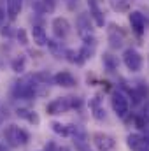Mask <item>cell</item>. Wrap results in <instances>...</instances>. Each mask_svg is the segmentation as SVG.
<instances>
[{
    "mask_svg": "<svg viewBox=\"0 0 149 151\" xmlns=\"http://www.w3.org/2000/svg\"><path fill=\"white\" fill-rule=\"evenodd\" d=\"M81 99L77 97H60V99H54L51 100L47 106H46V111L51 116H56V114H63L70 109H79L81 107Z\"/></svg>",
    "mask_w": 149,
    "mask_h": 151,
    "instance_id": "1",
    "label": "cell"
},
{
    "mask_svg": "<svg viewBox=\"0 0 149 151\" xmlns=\"http://www.w3.org/2000/svg\"><path fill=\"white\" fill-rule=\"evenodd\" d=\"M4 135H5L7 142H9L12 148L25 146V144L28 142V139H30L28 132H27V130H23V128H19V127H16V125H9V127L5 128Z\"/></svg>",
    "mask_w": 149,
    "mask_h": 151,
    "instance_id": "2",
    "label": "cell"
},
{
    "mask_svg": "<svg viewBox=\"0 0 149 151\" xmlns=\"http://www.w3.org/2000/svg\"><path fill=\"white\" fill-rule=\"evenodd\" d=\"M77 34L84 42H95V30L91 25V16L90 14H79L77 16Z\"/></svg>",
    "mask_w": 149,
    "mask_h": 151,
    "instance_id": "3",
    "label": "cell"
},
{
    "mask_svg": "<svg viewBox=\"0 0 149 151\" xmlns=\"http://www.w3.org/2000/svg\"><path fill=\"white\" fill-rule=\"evenodd\" d=\"M123 63L126 65L128 70L139 72V70L142 69V56H140V53L135 51V49H126V51L123 53Z\"/></svg>",
    "mask_w": 149,
    "mask_h": 151,
    "instance_id": "4",
    "label": "cell"
},
{
    "mask_svg": "<svg viewBox=\"0 0 149 151\" xmlns=\"http://www.w3.org/2000/svg\"><path fill=\"white\" fill-rule=\"evenodd\" d=\"M111 104H112V109H114V113L117 114L119 118H125L128 111H130V102H128V99L121 93V91H116V93H112V99H111Z\"/></svg>",
    "mask_w": 149,
    "mask_h": 151,
    "instance_id": "5",
    "label": "cell"
},
{
    "mask_svg": "<svg viewBox=\"0 0 149 151\" xmlns=\"http://www.w3.org/2000/svg\"><path fill=\"white\" fill-rule=\"evenodd\" d=\"M91 139H93V144H95V148L98 151H111L116 146L114 137L107 135V134H102V132H95L91 135Z\"/></svg>",
    "mask_w": 149,
    "mask_h": 151,
    "instance_id": "6",
    "label": "cell"
},
{
    "mask_svg": "<svg viewBox=\"0 0 149 151\" xmlns=\"http://www.w3.org/2000/svg\"><path fill=\"white\" fill-rule=\"evenodd\" d=\"M51 27H53V34L56 39H65L70 32V23L67 18H54Z\"/></svg>",
    "mask_w": 149,
    "mask_h": 151,
    "instance_id": "7",
    "label": "cell"
},
{
    "mask_svg": "<svg viewBox=\"0 0 149 151\" xmlns=\"http://www.w3.org/2000/svg\"><path fill=\"white\" fill-rule=\"evenodd\" d=\"M51 128H53L54 134H58L62 137H69V135L74 137L75 134H79V128L75 125H65V123H60V121H53L51 123Z\"/></svg>",
    "mask_w": 149,
    "mask_h": 151,
    "instance_id": "8",
    "label": "cell"
},
{
    "mask_svg": "<svg viewBox=\"0 0 149 151\" xmlns=\"http://www.w3.org/2000/svg\"><path fill=\"white\" fill-rule=\"evenodd\" d=\"M53 81H54V84H58L62 88H74L75 84H77V79L70 72H67V70H62V72L54 74Z\"/></svg>",
    "mask_w": 149,
    "mask_h": 151,
    "instance_id": "9",
    "label": "cell"
},
{
    "mask_svg": "<svg viewBox=\"0 0 149 151\" xmlns=\"http://www.w3.org/2000/svg\"><path fill=\"white\" fill-rule=\"evenodd\" d=\"M130 25H132V28H133V32L137 35L144 34V28H146V18H144V14L139 12V11H132L130 12Z\"/></svg>",
    "mask_w": 149,
    "mask_h": 151,
    "instance_id": "10",
    "label": "cell"
},
{
    "mask_svg": "<svg viewBox=\"0 0 149 151\" xmlns=\"http://www.w3.org/2000/svg\"><path fill=\"white\" fill-rule=\"evenodd\" d=\"M126 146L132 151H142L144 148H148V142L144 141L142 135H139V134H130V135L126 137Z\"/></svg>",
    "mask_w": 149,
    "mask_h": 151,
    "instance_id": "11",
    "label": "cell"
},
{
    "mask_svg": "<svg viewBox=\"0 0 149 151\" xmlns=\"http://www.w3.org/2000/svg\"><path fill=\"white\" fill-rule=\"evenodd\" d=\"M32 39H34V44L39 46V47H42V46H46V44L49 42L46 30H44L40 25H34V27H32Z\"/></svg>",
    "mask_w": 149,
    "mask_h": 151,
    "instance_id": "12",
    "label": "cell"
},
{
    "mask_svg": "<svg viewBox=\"0 0 149 151\" xmlns=\"http://www.w3.org/2000/svg\"><path fill=\"white\" fill-rule=\"evenodd\" d=\"M88 7H90V11H91V18L95 19V23H97L98 27H104L105 19H104V16H102V11H100L97 0H88Z\"/></svg>",
    "mask_w": 149,
    "mask_h": 151,
    "instance_id": "13",
    "label": "cell"
},
{
    "mask_svg": "<svg viewBox=\"0 0 149 151\" xmlns=\"http://www.w3.org/2000/svg\"><path fill=\"white\" fill-rule=\"evenodd\" d=\"M21 7H23L21 0H7V16L11 21L18 18V14L21 12Z\"/></svg>",
    "mask_w": 149,
    "mask_h": 151,
    "instance_id": "14",
    "label": "cell"
},
{
    "mask_svg": "<svg viewBox=\"0 0 149 151\" xmlns=\"http://www.w3.org/2000/svg\"><path fill=\"white\" fill-rule=\"evenodd\" d=\"M34 9H35L37 12H42V14L53 12L54 2H53V0H35V2H34Z\"/></svg>",
    "mask_w": 149,
    "mask_h": 151,
    "instance_id": "15",
    "label": "cell"
},
{
    "mask_svg": "<svg viewBox=\"0 0 149 151\" xmlns=\"http://www.w3.org/2000/svg\"><path fill=\"white\" fill-rule=\"evenodd\" d=\"M16 114L19 116V118H23V119H27L28 123H32V125H35L37 127L39 123H40V118L37 116V113H34V111H28V109H18Z\"/></svg>",
    "mask_w": 149,
    "mask_h": 151,
    "instance_id": "16",
    "label": "cell"
},
{
    "mask_svg": "<svg viewBox=\"0 0 149 151\" xmlns=\"http://www.w3.org/2000/svg\"><path fill=\"white\" fill-rule=\"evenodd\" d=\"M11 67H12V70H14L16 74H21V72L25 70V67H27V58H25V55H19V56H16V58L12 60Z\"/></svg>",
    "mask_w": 149,
    "mask_h": 151,
    "instance_id": "17",
    "label": "cell"
},
{
    "mask_svg": "<svg viewBox=\"0 0 149 151\" xmlns=\"http://www.w3.org/2000/svg\"><path fill=\"white\" fill-rule=\"evenodd\" d=\"M132 2H133V0H114V2H112V7H114L116 11H119V12H126V11H130Z\"/></svg>",
    "mask_w": 149,
    "mask_h": 151,
    "instance_id": "18",
    "label": "cell"
},
{
    "mask_svg": "<svg viewBox=\"0 0 149 151\" xmlns=\"http://www.w3.org/2000/svg\"><path fill=\"white\" fill-rule=\"evenodd\" d=\"M98 104H100V99H98V97H95V99H93V102H91V109H93V116H95L97 119H102V118L105 116V111H104Z\"/></svg>",
    "mask_w": 149,
    "mask_h": 151,
    "instance_id": "19",
    "label": "cell"
},
{
    "mask_svg": "<svg viewBox=\"0 0 149 151\" xmlns=\"http://www.w3.org/2000/svg\"><path fill=\"white\" fill-rule=\"evenodd\" d=\"M16 35H18V40H19V42H21L23 46H25V44H28V39H27V32H25L23 28H19Z\"/></svg>",
    "mask_w": 149,
    "mask_h": 151,
    "instance_id": "20",
    "label": "cell"
},
{
    "mask_svg": "<svg viewBox=\"0 0 149 151\" xmlns=\"http://www.w3.org/2000/svg\"><path fill=\"white\" fill-rule=\"evenodd\" d=\"M104 62H105V65H107L109 70H112V69L116 67V62H114V58H112L111 55H105V56H104Z\"/></svg>",
    "mask_w": 149,
    "mask_h": 151,
    "instance_id": "21",
    "label": "cell"
},
{
    "mask_svg": "<svg viewBox=\"0 0 149 151\" xmlns=\"http://www.w3.org/2000/svg\"><path fill=\"white\" fill-rule=\"evenodd\" d=\"M144 141H146V142H148V144H149V130H148V132H146V135H144Z\"/></svg>",
    "mask_w": 149,
    "mask_h": 151,
    "instance_id": "22",
    "label": "cell"
},
{
    "mask_svg": "<svg viewBox=\"0 0 149 151\" xmlns=\"http://www.w3.org/2000/svg\"><path fill=\"white\" fill-rule=\"evenodd\" d=\"M0 151H7V150H5V144H4L2 141H0Z\"/></svg>",
    "mask_w": 149,
    "mask_h": 151,
    "instance_id": "23",
    "label": "cell"
},
{
    "mask_svg": "<svg viewBox=\"0 0 149 151\" xmlns=\"http://www.w3.org/2000/svg\"><path fill=\"white\" fill-rule=\"evenodd\" d=\"M4 16H5V14H4V11H2V9H0V23H2V21H4Z\"/></svg>",
    "mask_w": 149,
    "mask_h": 151,
    "instance_id": "24",
    "label": "cell"
},
{
    "mask_svg": "<svg viewBox=\"0 0 149 151\" xmlns=\"http://www.w3.org/2000/svg\"><path fill=\"white\" fill-rule=\"evenodd\" d=\"M142 151H149V150H148V148H144V150H142Z\"/></svg>",
    "mask_w": 149,
    "mask_h": 151,
    "instance_id": "25",
    "label": "cell"
}]
</instances>
